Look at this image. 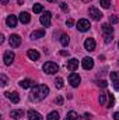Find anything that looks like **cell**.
Wrapping results in <instances>:
<instances>
[{
	"instance_id": "obj_10",
	"label": "cell",
	"mask_w": 119,
	"mask_h": 120,
	"mask_svg": "<svg viewBox=\"0 0 119 120\" xmlns=\"http://www.w3.org/2000/svg\"><path fill=\"white\" fill-rule=\"evenodd\" d=\"M84 49L88 50V52L95 50V41H94L92 38H87V39L84 41Z\"/></svg>"
},
{
	"instance_id": "obj_40",
	"label": "cell",
	"mask_w": 119,
	"mask_h": 120,
	"mask_svg": "<svg viewBox=\"0 0 119 120\" xmlns=\"http://www.w3.org/2000/svg\"><path fill=\"white\" fill-rule=\"evenodd\" d=\"M17 1H18V4H23L24 3V0H17Z\"/></svg>"
},
{
	"instance_id": "obj_43",
	"label": "cell",
	"mask_w": 119,
	"mask_h": 120,
	"mask_svg": "<svg viewBox=\"0 0 119 120\" xmlns=\"http://www.w3.org/2000/svg\"><path fill=\"white\" fill-rule=\"evenodd\" d=\"M118 48H119V42H118Z\"/></svg>"
},
{
	"instance_id": "obj_28",
	"label": "cell",
	"mask_w": 119,
	"mask_h": 120,
	"mask_svg": "<svg viewBox=\"0 0 119 120\" xmlns=\"http://www.w3.org/2000/svg\"><path fill=\"white\" fill-rule=\"evenodd\" d=\"M55 85H56V88H63V78L62 77H58L56 78V81H55Z\"/></svg>"
},
{
	"instance_id": "obj_5",
	"label": "cell",
	"mask_w": 119,
	"mask_h": 120,
	"mask_svg": "<svg viewBox=\"0 0 119 120\" xmlns=\"http://www.w3.org/2000/svg\"><path fill=\"white\" fill-rule=\"evenodd\" d=\"M51 17H52V14H51L49 11H45V13L41 15V18H39L41 24H42L44 27H49V25H51Z\"/></svg>"
},
{
	"instance_id": "obj_7",
	"label": "cell",
	"mask_w": 119,
	"mask_h": 120,
	"mask_svg": "<svg viewBox=\"0 0 119 120\" xmlns=\"http://www.w3.org/2000/svg\"><path fill=\"white\" fill-rule=\"evenodd\" d=\"M80 81H81V78H80V75H79V74L71 73V74L69 75V82H70V85H71V87H79Z\"/></svg>"
},
{
	"instance_id": "obj_1",
	"label": "cell",
	"mask_w": 119,
	"mask_h": 120,
	"mask_svg": "<svg viewBox=\"0 0 119 120\" xmlns=\"http://www.w3.org/2000/svg\"><path fill=\"white\" fill-rule=\"evenodd\" d=\"M48 94H49V88H48L46 85L39 84V85H34V87H32L30 98L32 101H36V102H38V101L45 99V98L48 96Z\"/></svg>"
},
{
	"instance_id": "obj_34",
	"label": "cell",
	"mask_w": 119,
	"mask_h": 120,
	"mask_svg": "<svg viewBox=\"0 0 119 120\" xmlns=\"http://www.w3.org/2000/svg\"><path fill=\"white\" fill-rule=\"evenodd\" d=\"M55 102H56V105H63V98H62V96H58V98L55 99Z\"/></svg>"
},
{
	"instance_id": "obj_23",
	"label": "cell",
	"mask_w": 119,
	"mask_h": 120,
	"mask_svg": "<svg viewBox=\"0 0 119 120\" xmlns=\"http://www.w3.org/2000/svg\"><path fill=\"white\" fill-rule=\"evenodd\" d=\"M108 98H109V99H108L107 108H108V109H111V108L114 106V103H115V98H114V95H112V94H109V92H108Z\"/></svg>"
},
{
	"instance_id": "obj_15",
	"label": "cell",
	"mask_w": 119,
	"mask_h": 120,
	"mask_svg": "<svg viewBox=\"0 0 119 120\" xmlns=\"http://www.w3.org/2000/svg\"><path fill=\"white\" fill-rule=\"evenodd\" d=\"M6 24H7V27H11V28H14L16 25H17V17L16 15H7V18H6Z\"/></svg>"
},
{
	"instance_id": "obj_8",
	"label": "cell",
	"mask_w": 119,
	"mask_h": 120,
	"mask_svg": "<svg viewBox=\"0 0 119 120\" xmlns=\"http://www.w3.org/2000/svg\"><path fill=\"white\" fill-rule=\"evenodd\" d=\"M8 43H10V46L11 48H18L20 45H21V38L18 36V35H11L10 36V39H8Z\"/></svg>"
},
{
	"instance_id": "obj_9",
	"label": "cell",
	"mask_w": 119,
	"mask_h": 120,
	"mask_svg": "<svg viewBox=\"0 0 119 120\" xmlns=\"http://www.w3.org/2000/svg\"><path fill=\"white\" fill-rule=\"evenodd\" d=\"M14 53L11 52V50H7V52H4V56H3V60H4V64L6 66H10L13 61H14Z\"/></svg>"
},
{
	"instance_id": "obj_35",
	"label": "cell",
	"mask_w": 119,
	"mask_h": 120,
	"mask_svg": "<svg viewBox=\"0 0 119 120\" xmlns=\"http://www.w3.org/2000/svg\"><path fill=\"white\" fill-rule=\"evenodd\" d=\"M66 25H67V27H73V25H74V21H73L71 18H69V20L66 21Z\"/></svg>"
},
{
	"instance_id": "obj_13",
	"label": "cell",
	"mask_w": 119,
	"mask_h": 120,
	"mask_svg": "<svg viewBox=\"0 0 119 120\" xmlns=\"http://www.w3.org/2000/svg\"><path fill=\"white\" fill-rule=\"evenodd\" d=\"M111 80H112V85L116 91H119V73L112 71L111 73Z\"/></svg>"
},
{
	"instance_id": "obj_4",
	"label": "cell",
	"mask_w": 119,
	"mask_h": 120,
	"mask_svg": "<svg viewBox=\"0 0 119 120\" xmlns=\"http://www.w3.org/2000/svg\"><path fill=\"white\" fill-rule=\"evenodd\" d=\"M90 21L88 20H86V18H81V20H79V22H77V30L81 31V32H86V31L90 30Z\"/></svg>"
},
{
	"instance_id": "obj_20",
	"label": "cell",
	"mask_w": 119,
	"mask_h": 120,
	"mask_svg": "<svg viewBox=\"0 0 119 120\" xmlns=\"http://www.w3.org/2000/svg\"><path fill=\"white\" fill-rule=\"evenodd\" d=\"M20 87L24 88V90H27V88H30V87H34V82L31 81L30 78H25V80H23V81L20 82Z\"/></svg>"
},
{
	"instance_id": "obj_12",
	"label": "cell",
	"mask_w": 119,
	"mask_h": 120,
	"mask_svg": "<svg viewBox=\"0 0 119 120\" xmlns=\"http://www.w3.org/2000/svg\"><path fill=\"white\" fill-rule=\"evenodd\" d=\"M81 66H83L84 70H91L94 67V60L91 59V57H84L83 61H81Z\"/></svg>"
},
{
	"instance_id": "obj_2",
	"label": "cell",
	"mask_w": 119,
	"mask_h": 120,
	"mask_svg": "<svg viewBox=\"0 0 119 120\" xmlns=\"http://www.w3.org/2000/svg\"><path fill=\"white\" fill-rule=\"evenodd\" d=\"M101 30H102V35H104L105 43H109V42L114 39V28H112L109 24H104Z\"/></svg>"
},
{
	"instance_id": "obj_24",
	"label": "cell",
	"mask_w": 119,
	"mask_h": 120,
	"mask_svg": "<svg viewBox=\"0 0 119 120\" xmlns=\"http://www.w3.org/2000/svg\"><path fill=\"white\" fill-rule=\"evenodd\" d=\"M69 42H70V41H69V36H67L66 34H63V35L60 36V43H62V46H67Z\"/></svg>"
},
{
	"instance_id": "obj_3",
	"label": "cell",
	"mask_w": 119,
	"mask_h": 120,
	"mask_svg": "<svg viewBox=\"0 0 119 120\" xmlns=\"http://www.w3.org/2000/svg\"><path fill=\"white\" fill-rule=\"evenodd\" d=\"M42 68H44V71H45L46 74H55V73L59 71V66H58L56 63H53V61H46V63L42 66Z\"/></svg>"
},
{
	"instance_id": "obj_11",
	"label": "cell",
	"mask_w": 119,
	"mask_h": 120,
	"mask_svg": "<svg viewBox=\"0 0 119 120\" xmlns=\"http://www.w3.org/2000/svg\"><path fill=\"white\" fill-rule=\"evenodd\" d=\"M77 67H79V60H77V59L67 60V63H66V68H67L69 71H74Z\"/></svg>"
},
{
	"instance_id": "obj_31",
	"label": "cell",
	"mask_w": 119,
	"mask_h": 120,
	"mask_svg": "<svg viewBox=\"0 0 119 120\" xmlns=\"http://www.w3.org/2000/svg\"><path fill=\"white\" fill-rule=\"evenodd\" d=\"M0 78H1V84H0V85H1V87H6V84H7V78H6V75L1 74Z\"/></svg>"
},
{
	"instance_id": "obj_17",
	"label": "cell",
	"mask_w": 119,
	"mask_h": 120,
	"mask_svg": "<svg viewBox=\"0 0 119 120\" xmlns=\"http://www.w3.org/2000/svg\"><path fill=\"white\" fill-rule=\"evenodd\" d=\"M10 116L13 117L14 120L17 119H21L23 116H24V110L23 109H17V110H11V113H10Z\"/></svg>"
},
{
	"instance_id": "obj_26",
	"label": "cell",
	"mask_w": 119,
	"mask_h": 120,
	"mask_svg": "<svg viewBox=\"0 0 119 120\" xmlns=\"http://www.w3.org/2000/svg\"><path fill=\"white\" fill-rule=\"evenodd\" d=\"M32 10H34V13L39 14V13H42V11H44V6H42V4H34Z\"/></svg>"
},
{
	"instance_id": "obj_30",
	"label": "cell",
	"mask_w": 119,
	"mask_h": 120,
	"mask_svg": "<svg viewBox=\"0 0 119 120\" xmlns=\"http://www.w3.org/2000/svg\"><path fill=\"white\" fill-rule=\"evenodd\" d=\"M97 85H98V87H101V88H105V87L108 85V82H107L105 80H101V81H97Z\"/></svg>"
},
{
	"instance_id": "obj_18",
	"label": "cell",
	"mask_w": 119,
	"mask_h": 120,
	"mask_svg": "<svg viewBox=\"0 0 119 120\" xmlns=\"http://www.w3.org/2000/svg\"><path fill=\"white\" fill-rule=\"evenodd\" d=\"M44 36H45V30H36L31 34L32 39H39V38H44Z\"/></svg>"
},
{
	"instance_id": "obj_6",
	"label": "cell",
	"mask_w": 119,
	"mask_h": 120,
	"mask_svg": "<svg viewBox=\"0 0 119 120\" xmlns=\"http://www.w3.org/2000/svg\"><path fill=\"white\" fill-rule=\"evenodd\" d=\"M90 15H91V18L95 20V21H99V20L102 18V13H101L97 7H90Z\"/></svg>"
},
{
	"instance_id": "obj_39",
	"label": "cell",
	"mask_w": 119,
	"mask_h": 120,
	"mask_svg": "<svg viewBox=\"0 0 119 120\" xmlns=\"http://www.w3.org/2000/svg\"><path fill=\"white\" fill-rule=\"evenodd\" d=\"M1 3H3V4H7V3H8V0H1Z\"/></svg>"
},
{
	"instance_id": "obj_33",
	"label": "cell",
	"mask_w": 119,
	"mask_h": 120,
	"mask_svg": "<svg viewBox=\"0 0 119 120\" xmlns=\"http://www.w3.org/2000/svg\"><path fill=\"white\" fill-rule=\"evenodd\" d=\"M60 8H62L64 13H67V11H69V7H67V4H66V3H60Z\"/></svg>"
},
{
	"instance_id": "obj_42",
	"label": "cell",
	"mask_w": 119,
	"mask_h": 120,
	"mask_svg": "<svg viewBox=\"0 0 119 120\" xmlns=\"http://www.w3.org/2000/svg\"><path fill=\"white\" fill-rule=\"evenodd\" d=\"M48 1H51V3H52V1H58V0H48Z\"/></svg>"
},
{
	"instance_id": "obj_29",
	"label": "cell",
	"mask_w": 119,
	"mask_h": 120,
	"mask_svg": "<svg viewBox=\"0 0 119 120\" xmlns=\"http://www.w3.org/2000/svg\"><path fill=\"white\" fill-rule=\"evenodd\" d=\"M99 4H101L104 8H109V6H111V0H99Z\"/></svg>"
},
{
	"instance_id": "obj_32",
	"label": "cell",
	"mask_w": 119,
	"mask_h": 120,
	"mask_svg": "<svg viewBox=\"0 0 119 120\" xmlns=\"http://www.w3.org/2000/svg\"><path fill=\"white\" fill-rule=\"evenodd\" d=\"M109 21H111L112 24H118L119 18H118V17H116V15H111V17H109Z\"/></svg>"
},
{
	"instance_id": "obj_16",
	"label": "cell",
	"mask_w": 119,
	"mask_h": 120,
	"mask_svg": "<svg viewBox=\"0 0 119 120\" xmlns=\"http://www.w3.org/2000/svg\"><path fill=\"white\" fill-rule=\"evenodd\" d=\"M27 115H28V119H30V120H44V117H42L38 112H35V110H32V109L28 110V113H27Z\"/></svg>"
},
{
	"instance_id": "obj_41",
	"label": "cell",
	"mask_w": 119,
	"mask_h": 120,
	"mask_svg": "<svg viewBox=\"0 0 119 120\" xmlns=\"http://www.w3.org/2000/svg\"><path fill=\"white\" fill-rule=\"evenodd\" d=\"M83 1H84V3H88V1H91V0H83Z\"/></svg>"
},
{
	"instance_id": "obj_37",
	"label": "cell",
	"mask_w": 119,
	"mask_h": 120,
	"mask_svg": "<svg viewBox=\"0 0 119 120\" xmlns=\"http://www.w3.org/2000/svg\"><path fill=\"white\" fill-rule=\"evenodd\" d=\"M114 120H119V112L114 113Z\"/></svg>"
},
{
	"instance_id": "obj_19",
	"label": "cell",
	"mask_w": 119,
	"mask_h": 120,
	"mask_svg": "<svg viewBox=\"0 0 119 120\" xmlns=\"http://www.w3.org/2000/svg\"><path fill=\"white\" fill-rule=\"evenodd\" d=\"M20 21H21L23 24H28V22L31 21V15L28 14V13H25V11L21 13V14H20Z\"/></svg>"
},
{
	"instance_id": "obj_36",
	"label": "cell",
	"mask_w": 119,
	"mask_h": 120,
	"mask_svg": "<svg viewBox=\"0 0 119 120\" xmlns=\"http://www.w3.org/2000/svg\"><path fill=\"white\" fill-rule=\"evenodd\" d=\"M60 55H62V56H69V52H66V50H60Z\"/></svg>"
},
{
	"instance_id": "obj_22",
	"label": "cell",
	"mask_w": 119,
	"mask_h": 120,
	"mask_svg": "<svg viewBox=\"0 0 119 120\" xmlns=\"http://www.w3.org/2000/svg\"><path fill=\"white\" fill-rule=\"evenodd\" d=\"M64 120H79V115H77L76 112H73V110H71V112H69V113H67V116H66V119H64Z\"/></svg>"
},
{
	"instance_id": "obj_38",
	"label": "cell",
	"mask_w": 119,
	"mask_h": 120,
	"mask_svg": "<svg viewBox=\"0 0 119 120\" xmlns=\"http://www.w3.org/2000/svg\"><path fill=\"white\" fill-rule=\"evenodd\" d=\"M84 119H87V120H90V119H91V116H90V113H86V115H84Z\"/></svg>"
},
{
	"instance_id": "obj_14",
	"label": "cell",
	"mask_w": 119,
	"mask_h": 120,
	"mask_svg": "<svg viewBox=\"0 0 119 120\" xmlns=\"http://www.w3.org/2000/svg\"><path fill=\"white\" fill-rule=\"evenodd\" d=\"M6 96H7L13 103H18V102H20V95H18L16 91H13V92H6Z\"/></svg>"
},
{
	"instance_id": "obj_25",
	"label": "cell",
	"mask_w": 119,
	"mask_h": 120,
	"mask_svg": "<svg viewBox=\"0 0 119 120\" xmlns=\"http://www.w3.org/2000/svg\"><path fill=\"white\" fill-rule=\"evenodd\" d=\"M46 120H59V113H58V112H51V113L48 115Z\"/></svg>"
},
{
	"instance_id": "obj_27",
	"label": "cell",
	"mask_w": 119,
	"mask_h": 120,
	"mask_svg": "<svg viewBox=\"0 0 119 120\" xmlns=\"http://www.w3.org/2000/svg\"><path fill=\"white\" fill-rule=\"evenodd\" d=\"M107 96H108V92H101V94H99L98 101H99L101 105H105V99H107Z\"/></svg>"
},
{
	"instance_id": "obj_21",
	"label": "cell",
	"mask_w": 119,
	"mask_h": 120,
	"mask_svg": "<svg viewBox=\"0 0 119 120\" xmlns=\"http://www.w3.org/2000/svg\"><path fill=\"white\" fill-rule=\"evenodd\" d=\"M27 56H28L31 60H38L39 59V53H38L36 50H34V49H30V50L27 52Z\"/></svg>"
}]
</instances>
